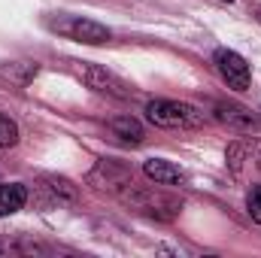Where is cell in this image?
<instances>
[{
	"instance_id": "4",
	"label": "cell",
	"mask_w": 261,
	"mask_h": 258,
	"mask_svg": "<svg viewBox=\"0 0 261 258\" xmlns=\"http://www.w3.org/2000/svg\"><path fill=\"white\" fill-rule=\"evenodd\" d=\"M213 64L219 70V76L228 82V88L234 91H246L249 82H252V73H249V64L243 55L231 52V49H216L213 52Z\"/></svg>"
},
{
	"instance_id": "2",
	"label": "cell",
	"mask_w": 261,
	"mask_h": 258,
	"mask_svg": "<svg viewBox=\"0 0 261 258\" xmlns=\"http://www.w3.org/2000/svg\"><path fill=\"white\" fill-rule=\"evenodd\" d=\"M146 119L158 128H200L206 116L186 100H149Z\"/></svg>"
},
{
	"instance_id": "12",
	"label": "cell",
	"mask_w": 261,
	"mask_h": 258,
	"mask_svg": "<svg viewBox=\"0 0 261 258\" xmlns=\"http://www.w3.org/2000/svg\"><path fill=\"white\" fill-rule=\"evenodd\" d=\"M228 3H231V0H228Z\"/></svg>"
},
{
	"instance_id": "3",
	"label": "cell",
	"mask_w": 261,
	"mask_h": 258,
	"mask_svg": "<svg viewBox=\"0 0 261 258\" xmlns=\"http://www.w3.org/2000/svg\"><path fill=\"white\" fill-rule=\"evenodd\" d=\"M76 76L91 88V91H97V94H110V97H130V88L125 79H119L116 73H110V70H103V67L97 64H88V61H82V64H76Z\"/></svg>"
},
{
	"instance_id": "1",
	"label": "cell",
	"mask_w": 261,
	"mask_h": 258,
	"mask_svg": "<svg viewBox=\"0 0 261 258\" xmlns=\"http://www.w3.org/2000/svg\"><path fill=\"white\" fill-rule=\"evenodd\" d=\"M46 28L64 40L73 43H85V46H103L113 40V31L94 18H85V15H67V12H55L46 18Z\"/></svg>"
},
{
	"instance_id": "9",
	"label": "cell",
	"mask_w": 261,
	"mask_h": 258,
	"mask_svg": "<svg viewBox=\"0 0 261 258\" xmlns=\"http://www.w3.org/2000/svg\"><path fill=\"white\" fill-rule=\"evenodd\" d=\"M18 143V125L9 116H0V149H9Z\"/></svg>"
},
{
	"instance_id": "5",
	"label": "cell",
	"mask_w": 261,
	"mask_h": 258,
	"mask_svg": "<svg viewBox=\"0 0 261 258\" xmlns=\"http://www.w3.org/2000/svg\"><path fill=\"white\" fill-rule=\"evenodd\" d=\"M216 119L225 122L228 128H234L237 134H249V137L255 134V137H261V119L252 110L240 107V104H216Z\"/></svg>"
},
{
	"instance_id": "8",
	"label": "cell",
	"mask_w": 261,
	"mask_h": 258,
	"mask_svg": "<svg viewBox=\"0 0 261 258\" xmlns=\"http://www.w3.org/2000/svg\"><path fill=\"white\" fill-rule=\"evenodd\" d=\"M110 131H113V137H119V140L128 143V146H140L143 137H146L143 125H140L134 116H119V119H113V122H110Z\"/></svg>"
},
{
	"instance_id": "11",
	"label": "cell",
	"mask_w": 261,
	"mask_h": 258,
	"mask_svg": "<svg viewBox=\"0 0 261 258\" xmlns=\"http://www.w3.org/2000/svg\"><path fill=\"white\" fill-rule=\"evenodd\" d=\"M255 18L261 21V6H255Z\"/></svg>"
},
{
	"instance_id": "10",
	"label": "cell",
	"mask_w": 261,
	"mask_h": 258,
	"mask_svg": "<svg viewBox=\"0 0 261 258\" xmlns=\"http://www.w3.org/2000/svg\"><path fill=\"white\" fill-rule=\"evenodd\" d=\"M246 210H249V216L261 225V186H252V192L246 194Z\"/></svg>"
},
{
	"instance_id": "7",
	"label": "cell",
	"mask_w": 261,
	"mask_h": 258,
	"mask_svg": "<svg viewBox=\"0 0 261 258\" xmlns=\"http://www.w3.org/2000/svg\"><path fill=\"white\" fill-rule=\"evenodd\" d=\"M28 203V189L21 183H0V216H12Z\"/></svg>"
},
{
	"instance_id": "6",
	"label": "cell",
	"mask_w": 261,
	"mask_h": 258,
	"mask_svg": "<svg viewBox=\"0 0 261 258\" xmlns=\"http://www.w3.org/2000/svg\"><path fill=\"white\" fill-rule=\"evenodd\" d=\"M143 173L155 183V186H186L189 176L182 167H176L173 161L167 158H146L143 161Z\"/></svg>"
}]
</instances>
